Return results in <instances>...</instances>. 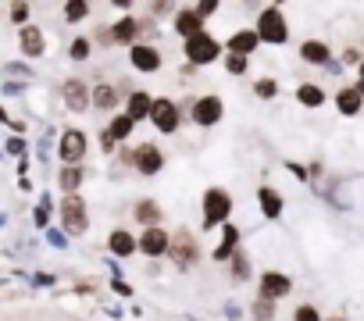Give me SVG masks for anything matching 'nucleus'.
<instances>
[{"label":"nucleus","instance_id":"f257e3e1","mask_svg":"<svg viewBox=\"0 0 364 321\" xmlns=\"http://www.w3.org/2000/svg\"><path fill=\"white\" fill-rule=\"evenodd\" d=\"M58 214H61V232H65L68 239H79V236L90 232V207H86V197H79V193L61 197Z\"/></svg>","mask_w":364,"mask_h":321},{"label":"nucleus","instance_id":"f03ea898","mask_svg":"<svg viewBox=\"0 0 364 321\" xmlns=\"http://www.w3.org/2000/svg\"><path fill=\"white\" fill-rule=\"evenodd\" d=\"M232 214V193L222 186H211L200 197V229H222Z\"/></svg>","mask_w":364,"mask_h":321},{"label":"nucleus","instance_id":"7ed1b4c3","mask_svg":"<svg viewBox=\"0 0 364 321\" xmlns=\"http://www.w3.org/2000/svg\"><path fill=\"white\" fill-rule=\"evenodd\" d=\"M254 33H257V40H261V43H268V47H282V43L289 40V22H286L282 8H279V4L261 8Z\"/></svg>","mask_w":364,"mask_h":321},{"label":"nucleus","instance_id":"20e7f679","mask_svg":"<svg viewBox=\"0 0 364 321\" xmlns=\"http://www.w3.org/2000/svg\"><path fill=\"white\" fill-rule=\"evenodd\" d=\"M168 257H171V264H175L178 271L197 268V261H200V243H197V236H193L190 229H175V232H171V243H168Z\"/></svg>","mask_w":364,"mask_h":321},{"label":"nucleus","instance_id":"39448f33","mask_svg":"<svg viewBox=\"0 0 364 321\" xmlns=\"http://www.w3.org/2000/svg\"><path fill=\"white\" fill-rule=\"evenodd\" d=\"M182 54H186V61H190V68H204V65H215L218 58H222V43L204 29L200 36H193V40H186L182 43Z\"/></svg>","mask_w":364,"mask_h":321},{"label":"nucleus","instance_id":"423d86ee","mask_svg":"<svg viewBox=\"0 0 364 321\" xmlns=\"http://www.w3.org/2000/svg\"><path fill=\"white\" fill-rule=\"evenodd\" d=\"M90 150V139L82 129H65L61 139H58V157H61V165H82V157Z\"/></svg>","mask_w":364,"mask_h":321},{"label":"nucleus","instance_id":"0eeeda50","mask_svg":"<svg viewBox=\"0 0 364 321\" xmlns=\"http://www.w3.org/2000/svg\"><path fill=\"white\" fill-rule=\"evenodd\" d=\"M150 121H154V129L157 132H164V136H171L178 125H182V111H178V104L171 100V97H154V111H150Z\"/></svg>","mask_w":364,"mask_h":321},{"label":"nucleus","instance_id":"6e6552de","mask_svg":"<svg viewBox=\"0 0 364 321\" xmlns=\"http://www.w3.org/2000/svg\"><path fill=\"white\" fill-rule=\"evenodd\" d=\"M168 243H171V232H168L164 225H157V229H143V232L136 236V254L157 261V257H168Z\"/></svg>","mask_w":364,"mask_h":321},{"label":"nucleus","instance_id":"1a4fd4ad","mask_svg":"<svg viewBox=\"0 0 364 321\" xmlns=\"http://www.w3.org/2000/svg\"><path fill=\"white\" fill-rule=\"evenodd\" d=\"M61 100H65V107L72 114H86L90 111V82L79 79V75H68L61 82Z\"/></svg>","mask_w":364,"mask_h":321},{"label":"nucleus","instance_id":"9d476101","mask_svg":"<svg viewBox=\"0 0 364 321\" xmlns=\"http://www.w3.org/2000/svg\"><path fill=\"white\" fill-rule=\"evenodd\" d=\"M129 165L139 172V175H157L161 168H164V153H161V146L157 143H139L136 150H132V160H129Z\"/></svg>","mask_w":364,"mask_h":321},{"label":"nucleus","instance_id":"9b49d317","mask_svg":"<svg viewBox=\"0 0 364 321\" xmlns=\"http://www.w3.org/2000/svg\"><path fill=\"white\" fill-rule=\"evenodd\" d=\"M222 114H225V104H222V97H215V93L197 97V100H193V111H190L193 125H200V129L218 125V121H222Z\"/></svg>","mask_w":364,"mask_h":321},{"label":"nucleus","instance_id":"f8f14e48","mask_svg":"<svg viewBox=\"0 0 364 321\" xmlns=\"http://www.w3.org/2000/svg\"><path fill=\"white\" fill-rule=\"evenodd\" d=\"M293 293V278L286 275V271H261V278H257V296L261 300H286Z\"/></svg>","mask_w":364,"mask_h":321},{"label":"nucleus","instance_id":"ddd939ff","mask_svg":"<svg viewBox=\"0 0 364 321\" xmlns=\"http://www.w3.org/2000/svg\"><path fill=\"white\" fill-rule=\"evenodd\" d=\"M129 65L136 68V72H161V65H164V58H161V50L154 47V43H136V47H129Z\"/></svg>","mask_w":364,"mask_h":321},{"label":"nucleus","instance_id":"4468645a","mask_svg":"<svg viewBox=\"0 0 364 321\" xmlns=\"http://www.w3.org/2000/svg\"><path fill=\"white\" fill-rule=\"evenodd\" d=\"M107 43H114V47H136L139 43V18H132V15L118 18L107 29Z\"/></svg>","mask_w":364,"mask_h":321},{"label":"nucleus","instance_id":"2eb2a0df","mask_svg":"<svg viewBox=\"0 0 364 321\" xmlns=\"http://www.w3.org/2000/svg\"><path fill=\"white\" fill-rule=\"evenodd\" d=\"M18 47H22V54L29 58V61H36V58H43L47 54V40H43V29L40 26H22L18 29Z\"/></svg>","mask_w":364,"mask_h":321},{"label":"nucleus","instance_id":"dca6fc26","mask_svg":"<svg viewBox=\"0 0 364 321\" xmlns=\"http://www.w3.org/2000/svg\"><path fill=\"white\" fill-rule=\"evenodd\" d=\"M90 107L104 114H118V86L114 82H97L90 86Z\"/></svg>","mask_w":364,"mask_h":321},{"label":"nucleus","instance_id":"f3484780","mask_svg":"<svg viewBox=\"0 0 364 321\" xmlns=\"http://www.w3.org/2000/svg\"><path fill=\"white\" fill-rule=\"evenodd\" d=\"M136 125L139 121H150V111H154V97L146 93V89H132L129 97H125V107H122Z\"/></svg>","mask_w":364,"mask_h":321},{"label":"nucleus","instance_id":"a211bd4d","mask_svg":"<svg viewBox=\"0 0 364 321\" xmlns=\"http://www.w3.org/2000/svg\"><path fill=\"white\" fill-rule=\"evenodd\" d=\"M257 207H261V214H264L268 222H279L282 211H286V197H282L275 186H261V190H257Z\"/></svg>","mask_w":364,"mask_h":321},{"label":"nucleus","instance_id":"6ab92c4d","mask_svg":"<svg viewBox=\"0 0 364 321\" xmlns=\"http://www.w3.org/2000/svg\"><path fill=\"white\" fill-rule=\"evenodd\" d=\"M171 29L182 36V43H186V40H193V36H200V33H204V22L197 18V11H193V8H178V11H175Z\"/></svg>","mask_w":364,"mask_h":321},{"label":"nucleus","instance_id":"aec40b11","mask_svg":"<svg viewBox=\"0 0 364 321\" xmlns=\"http://www.w3.org/2000/svg\"><path fill=\"white\" fill-rule=\"evenodd\" d=\"M300 61H304V65L328 68V65H332V50H328L325 40H304V43H300Z\"/></svg>","mask_w":364,"mask_h":321},{"label":"nucleus","instance_id":"412c9836","mask_svg":"<svg viewBox=\"0 0 364 321\" xmlns=\"http://www.w3.org/2000/svg\"><path fill=\"white\" fill-rule=\"evenodd\" d=\"M257 47H261V40H257V33H254V29H240V33H232V36H229V43H225V50H229V54H240V58L257 54Z\"/></svg>","mask_w":364,"mask_h":321},{"label":"nucleus","instance_id":"4be33fe9","mask_svg":"<svg viewBox=\"0 0 364 321\" xmlns=\"http://www.w3.org/2000/svg\"><path fill=\"white\" fill-rule=\"evenodd\" d=\"M82 183H86V168H82V165H65V168H58V190H61L65 197H68V193H79Z\"/></svg>","mask_w":364,"mask_h":321},{"label":"nucleus","instance_id":"5701e85b","mask_svg":"<svg viewBox=\"0 0 364 321\" xmlns=\"http://www.w3.org/2000/svg\"><path fill=\"white\" fill-rule=\"evenodd\" d=\"M132 218H136V225H143V229H157V225L164 222V214H161L157 200H150V197H143V200L132 207Z\"/></svg>","mask_w":364,"mask_h":321},{"label":"nucleus","instance_id":"b1692460","mask_svg":"<svg viewBox=\"0 0 364 321\" xmlns=\"http://www.w3.org/2000/svg\"><path fill=\"white\" fill-rule=\"evenodd\" d=\"M107 250H111L114 257H132V254H136V236H132L129 229H111Z\"/></svg>","mask_w":364,"mask_h":321},{"label":"nucleus","instance_id":"393cba45","mask_svg":"<svg viewBox=\"0 0 364 321\" xmlns=\"http://www.w3.org/2000/svg\"><path fill=\"white\" fill-rule=\"evenodd\" d=\"M336 107H339V114L353 118V114H360V107H364V97H360L353 86H343V89L336 93Z\"/></svg>","mask_w":364,"mask_h":321},{"label":"nucleus","instance_id":"a878e982","mask_svg":"<svg viewBox=\"0 0 364 321\" xmlns=\"http://www.w3.org/2000/svg\"><path fill=\"white\" fill-rule=\"evenodd\" d=\"M296 100H300L304 107L318 111V107L325 104V89H321L318 82H300V86H296Z\"/></svg>","mask_w":364,"mask_h":321},{"label":"nucleus","instance_id":"bb28decb","mask_svg":"<svg viewBox=\"0 0 364 321\" xmlns=\"http://www.w3.org/2000/svg\"><path fill=\"white\" fill-rule=\"evenodd\" d=\"M132 129H136V121H132V118H129L125 111L111 114V121H107V132H111V139H114V143L129 139V136H132Z\"/></svg>","mask_w":364,"mask_h":321},{"label":"nucleus","instance_id":"cd10ccee","mask_svg":"<svg viewBox=\"0 0 364 321\" xmlns=\"http://www.w3.org/2000/svg\"><path fill=\"white\" fill-rule=\"evenodd\" d=\"M229 275H232V282H247V278H250V257H247L243 250H236V254L229 257Z\"/></svg>","mask_w":364,"mask_h":321},{"label":"nucleus","instance_id":"c85d7f7f","mask_svg":"<svg viewBox=\"0 0 364 321\" xmlns=\"http://www.w3.org/2000/svg\"><path fill=\"white\" fill-rule=\"evenodd\" d=\"M90 4H86V0H68V4H65V22L68 26H75V22H86L90 18Z\"/></svg>","mask_w":364,"mask_h":321},{"label":"nucleus","instance_id":"c756f323","mask_svg":"<svg viewBox=\"0 0 364 321\" xmlns=\"http://www.w3.org/2000/svg\"><path fill=\"white\" fill-rule=\"evenodd\" d=\"M50 207H54V200H50V193H43V197H40V207L33 211L36 229H50Z\"/></svg>","mask_w":364,"mask_h":321},{"label":"nucleus","instance_id":"7c9ffc66","mask_svg":"<svg viewBox=\"0 0 364 321\" xmlns=\"http://www.w3.org/2000/svg\"><path fill=\"white\" fill-rule=\"evenodd\" d=\"M250 317H254V321H275V303L257 296V300L250 303Z\"/></svg>","mask_w":364,"mask_h":321},{"label":"nucleus","instance_id":"2f4dec72","mask_svg":"<svg viewBox=\"0 0 364 321\" xmlns=\"http://www.w3.org/2000/svg\"><path fill=\"white\" fill-rule=\"evenodd\" d=\"M90 54H93V43H90L86 36H75V40H72V47H68V58L82 65V61H86Z\"/></svg>","mask_w":364,"mask_h":321},{"label":"nucleus","instance_id":"473e14b6","mask_svg":"<svg viewBox=\"0 0 364 321\" xmlns=\"http://www.w3.org/2000/svg\"><path fill=\"white\" fill-rule=\"evenodd\" d=\"M254 93H257L261 100H275V97H279V82H275V79H257V82H254Z\"/></svg>","mask_w":364,"mask_h":321},{"label":"nucleus","instance_id":"72a5a7b5","mask_svg":"<svg viewBox=\"0 0 364 321\" xmlns=\"http://www.w3.org/2000/svg\"><path fill=\"white\" fill-rule=\"evenodd\" d=\"M4 150L11 153V157H29V143H26V136H8V143H4Z\"/></svg>","mask_w":364,"mask_h":321},{"label":"nucleus","instance_id":"f704fd0d","mask_svg":"<svg viewBox=\"0 0 364 321\" xmlns=\"http://www.w3.org/2000/svg\"><path fill=\"white\" fill-rule=\"evenodd\" d=\"M250 65V58H240V54H225V72L229 75H243Z\"/></svg>","mask_w":364,"mask_h":321},{"label":"nucleus","instance_id":"c9c22d12","mask_svg":"<svg viewBox=\"0 0 364 321\" xmlns=\"http://www.w3.org/2000/svg\"><path fill=\"white\" fill-rule=\"evenodd\" d=\"M293 321H321V310H318L314 303H300V307L293 310Z\"/></svg>","mask_w":364,"mask_h":321},{"label":"nucleus","instance_id":"e433bc0d","mask_svg":"<svg viewBox=\"0 0 364 321\" xmlns=\"http://www.w3.org/2000/svg\"><path fill=\"white\" fill-rule=\"evenodd\" d=\"M8 15H11V22H15L18 29H22V26H29V4H11V11H8Z\"/></svg>","mask_w":364,"mask_h":321},{"label":"nucleus","instance_id":"4c0bfd02","mask_svg":"<svg viewBox=\"0 0 364 321\" xmlns=\"http://www.w3.org/2000/svg\"><path fill=\"white\" fill-rule=\"evenodd\" d=\"M240 246H229V243H218L215 250H211V261H218V264H229V257L236 254Z\"/></svg>","mask_w":364,"mask_h":321},{"label":"nucleus","instance_id":"58836bf2","mask_svg":"<svg viewBox=\"0 0 364 321\" xmlns=\"http://www.w3.org/2000/svg\"><path fill=\"white\" fill-rule=\"evenodd\" d=\"M222 243H229V246H240V229H236L232 222H225V225H222Z\"/></svg>","mask_w":364,"mask_h":321},{"label":"nucleus","instance_id":"ea45409f","mask_svg":"<svg viewBox=\"0 0 364 321\" xmlns=\"http://www.w3.org/2000/svg\"><path fill=\"white\" fill-rule=\"evenodd\" d=\"M193 11H197V18H200V22H208V18L218 11V4H215V0H204V4H193Z\"/></svg>","mask_w":364,"mask_h":321},{"label":"nucleus","instance_id":"a19ab883","mask_svg":"<svg viewBox=\"0 0 364 321\" xmlns=\"http://www.w3.org/2000/svg\"><path fill=\"white\" fill-rule=\"evenodd\" d=\"M4 72H8V75H18V79H33V68H29V65H18V61L4 65Z\"/></svg>","mask_w":364,"mask_h":321},{"label":"nucleus","instance_id":"79ce46f5","mask_svg":"<svg viewBox=\"0 0 364 321\" xmlns=\"http://www.w3.org/2000/svg\"><path fill=\"white\" fill-rule=\"evenodd\" d=\"M47 243L58 246V250H65V246H68V236H65L61 229H47Z\"/></svg>","mask_w":364,"mask_h":321},{"label":"nucleus","instance_id":"37998d69","mask_svg":"<svg viewBox=\"0 0 364 321\" xmlns=\"http://www.w3.org/2000/svg\"><path fill=\"white\" fill-rule=\"evenodd\" d=\"M286 168H289V172H293V179H300V183H307V175H311L304 165H296V160H286Z\"/></svg>","mask_w":364,"mask_h":321},{"label":"nucleus","instance_id":"c03bdc74","mask_svg":"<svg viewBox=\"0 0 364 321\" xmlns=\"http://www.w3.org/2000/svg\"><path fill=\"white\" fill-rule=\"evenodd\" d=\"M114 146H118V143H114V139H111V132L104 129V132H100V150H104V153L111 157V153H114Z\"/></svg>","mask_w":364,"mask_h":321},{"label":"nucleus","instance_id":"a18cd8bd","mask_svg":"<svg viewBox=\"0 0 364 321\" xmlns=\"http://www.w3.org/2000/svg\"><path fill=\"white\" fill-rule=\"evenodd\" d=\"M111 289H114V293H122V296H132V285H129V282H122V278H114V282H111Z\"/></svg>","mask_w":364,"mask_h":321},{"label":"nucleus","instance_id":"49530a36","mask_svg":"<svg viewBox=\"0 0 364 321\" xmlns=\"http://www.w3.org/2000/svg\"><path fill=\"white\" fill-rule=\"evenodd\" d=\"M357 61H364V58H360V50H353V47H350V50L343 54V65H357Z\"/></svg>","mask_w":364,"mask_h":321},{"label":"nucleus","instance_id":"de8ad7c7","mask_svg":"<svg viewBox=\"0 0 364 321\" xmlns=\"http://www.w3.org/2000/svg\"><path fill=\"white\" fill-rule=\"evenodd\" d=\"M240 314H243V310H240V307H236V303H225V317H229V321H236V317H240Z\"/></svg>","mask_w":364,"mask_h":321},{"label":"nucleus","instance_id":"09e8293b","mask_svg":"<svg viewBox=\"0 0 364 321\" xmlns=\"http://www.w3.org/2000/svg\"><path fill=\"white\" fill-rule=\"evenodd\" d=\"M150 11L154 15H164V11H171V4H150Z\"/></svg>","mask_w":364,"mask_h":321},{"label":"nucleus","instance_id":"8fccbe9b","mask_svg":"<svg viewBox=\"0 0 364 321\" xmlns=\"http://www.w3.org/2000/svg\"><path fill=\"white\" fill-rule=\"evenodd\" d=\"M36 285H54V275H36Z\"/></svg>","mask_w":364,"mask_h":321},{"label":"nucleus","instance_id":"3c124183","mask_svg":"<svg viewBox=\"0 0 364 321\" xmlns=\"http://www.w3.org/2000/svg\"><path fill=\"white\" fill-rule=\"evenodd\" d=\"M0 125H11V118H8V111L0 107Z\"/></svg>","mask_w":364,"mask_h":321},{"label":"nucleus","instance_id":"603ef678","mask_svg":"<svg viewBox=\"0 0 364 321\" xmlns=\"http://www.w3.org/2000/svg\"><path fill=\"white\" fill-rule=\"evenodd\" d=\"M8 225V214H0V229H4Z\"/></svg>","mask_w":364,"mask_h":321},{"label":"nucleus","instance_id":"864d4df0","mask_svg":"<svg viewBox=\"0 0 364 321\" xmlns=\"http://www.w3.org/2000/svg\"><path fill=\"white\" fill-rule=\"evenodd\" d=\"M332 321H346V317H343V314H339V317H332Z\"/></svg>","mask_w":364,"mask_h":321},{"label":"nucleus","instance_id":"5fc2aeb1","mask_svg":"<svg viewBox=\"0 0 364 321\" xmlns=\"http://www.w3.org/2000/svg\"><path fill=\"white\" fill-rule=\"evenodd\" d=\"M360 79H364V61H360Z\"/></svg>","mask_w":364,"mask_h":321}]
</instances>
